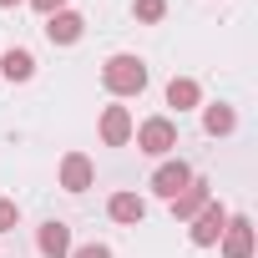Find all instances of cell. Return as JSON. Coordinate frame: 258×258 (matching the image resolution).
I'll use <instances>...</instances> for the list:
<instances>
[{"label":"cell","mask_w":258,"mask_h":258,"mask_svg":"<svg viewBox=\"0 0 258 258\" xmlns=\"http://www.w3.org/2000/svg\"><path fill=\"white\" fill-rule=\"evenodd\" d=\"M101 81H106L111 96H142V86H147V66H142L137 56H111V61L101 66Z\"/></svg>","instance_id":"1"},{"label":"cell","mask_w":258,"mask_h":258,"mask_svg":"<svg viewBox=\"0 0 258 258\" xmlns=\"http://www.w3.org/2000/svg\"><path fill=\"white\" fill-rule=\"evenodd\" d=\"M132 137H137V147H142L147 157H167V152L177 147V126H172V116H147Z\"/></svg>","instance_id":"2"},{"label":"cell","mask_w":258,"mask_h":258,"mask_svg":"<svg viewBox=\"0 0 258 258\" xmlns=\"http://www.w3.org/2000/svg\"><path fill=\"white\" fill-rule=\"evenodd\" d=\"M228 218H233V213H228L223 203H208V208H203V213L192 218V243H198V248H213V243L223 238Z\"/></svg>","instance_id":"3"},{"label":"cell","mask_w":258,"mask_h":258,"mask_svg":"<svg viewBox=\"0 0 258 258\" xmlns=\"http://www.w3.org/2000/svg\"><path fill=\"white\" fill-rule=\"evenodd\" d=\"M132 132H137V121H132L126 106H106V111H101V142H106V147H126Z\"/></svg>","instance_id":"4"},{"label":"cell","mask_w":258,"mask_h":258,"mask_svg":"<svg viewBox=\"0 0 258 258\" xmlns=\"http://www.w3.org/2000/svg\"><path fill=\"white\" fill-rule=\"evenodd\" d=\"M91 182H96L91 157H86V152H66V157H61V187H66V192H86Z\"/></svg>","instance_id":"5"},{"label":"cell","mask_w":258,"mask_h":258,"mask_svg":"<svg viewBox=\"0 0 258 258\" xmlns=\"http://www.w3.org/2000/svg\"><path fill=\"white\" fill-rule=\"evenodd\" d=\"M187 182H192V167H187V162H162V167L152 172V192H157V198H167V203H172Z\"/></svg>","instance_id":"6"},{"label":"cell","mask_w":258,"mask_h":258,"mask_svg":"<svg viewBox=\"0 0 258 258\" xmlns=\"http://www.w3.org/2000/svg\"><path fill=\"white\" fill-rule=\"evenodd\" d=\"M218 243H223V258H253V223L248 218H228Z\"/></svg>","instance_id":"7"},{"label":"cell","mask_w":258,"mask_h":258,"mask_svg":"<svg viewBox=\"0 0 258 258\" xmlns=\"http://www.w3.org/2000/svg\"><path fill=\"white\" fill-rule=\"evenodd\" d=\"M81 31H86V21H81L76 11H56V16H46V36H51L56 46H76Z\"/></svg>","instance_id":"8"},{"label":"cell","mask_w":258,"mask_h":258,"mask_svg":"<svg viewBox=\"0 0 258 258\" xmlns=\"http://www.w3.org/2000/svg\"><path fill=\"white\" fill-rule=\"evenodd\" d=\"M36 248H41L46 258H66V253H71V228H66V223H56V218H51V223H41Z\"/></svg>","instance_id":"9"},{"label":"cell","mask_w":258,"mask_h":258,"mask_svg":"<svg viewBox=\"0 0 258 258\" xmlns=\"http://www.w3.org/2000/svg\"><path fill=\"white\" fill-rule=\"evenodd\" d=\"M0 76H6V81H31L36 76V56L26 46H11L6 56H0Z\"/></svg>","instance_id":"10"},{"label":"cell","mask_w":258,"mask_h":258,"mask_svg":"<svg viewBox=\"0 0 258 258\" xmlns=\"http://www.w3.org/2000/svg\"><path fill=\"white\" fill-rule=\"evenodd\" d=\"M208 203H213V198H208V182H198V177H192V182L172 198V213H177V218H198Z\"/></svg>","instance_id":"11"},{"label":"cell","mask_w":258,"mask_h":258,"mask_svg":"<svg viewBox=\"0 0 258 258\" xmlns=\"http://www.w3.org/2000/svg\"><path fill=\"white\" fill-rule=\"evenodd\" d=\"M106 213H111L116 223H142V218H147V203H142L137 192H111Z\"/></svg>","instance_id":"12"},{"label":"cell","mask_w":258,"mask_h":258,"mask_svg":"<svg viewBox=\"0 0 258 258\" xmlns=\"http://www.w3.org/2000/svg\"><path fill=\"white\" fill-rule=\"evenodd\" d=\"M198 101H203V86H198L192 76H172V81H167V106L187 111V106H198Z\"/></svg>","instance_id":"13"},{"label":"cell","mask_w":258,"mask_h":258,"mask_svg":"<svg viewBox=\"0 0 258 258\" xmlns=\"http://www.w3.org/2000/svg\"><path fill=\"white\" fill-rule=\"evenodd\" d=\"M203 126H208L213 137H228L233 126H238V116H233V106H223V101H218V106H208V111H203Z\"/></svg>","instance_id":"14"},{"label":"cell","mask_w":258,"mask_h":258,"mask_svg":"<svg viewBox=\"0 0 258 258\" xmlns=\"http://www.w3.org/2000/svg\"><path fill=\"white\" fill-rule=\"evenodd\" d=\"M167 16V0H137V21H162Z\"/></svg>","instance_id":"15"},{"label":"cell","mask_w":258,"mask_h":258,"mask_svg":"<svg viewBox=\"0 0 258 258\" xmlns=\"http://www.w3.org/2000/svg\"><path fill=\"white\" fill-rule=\"evenodd\" d=\"M16 223H21V208H16L11 198H0V233H11Z\"/></svg>","instance_id":"16"},{"label":"cell","mask_w":258,"mask_h":258,"mask_svg":"<svg viewBox=\"0 0 258 258\" xmlns=\"http://www.w3.org/2000/svg\"><path fill=\"white\" fill-rule=\"evenodd\" d=\"M66 258H111V248H106V243H81V248H71Z\"/></svg>","instance_id":"17"},{"label":"cell","mask_w":258,"mask_h":258,"mask_svg":"<svg viewBox=\"0 0 258 258\" xmlns=\"http://www.w3.org/2000/svg\"><path fill=\"white\" fill-rule=\"evenodd\" d=\"M31 6H36L41 16H56V11H66V0H31Z\"/></svg>","instance_id":"18"},{"label":"cell","mask_w":258,"mask_h":258,"mask_svg":"<svg viewBox=\"0 0 258 258\" xmlns=\"http://www.w3.org/2000/svg\"><path fill=\"white\" fill-rule=\"evenodd\" d=\"M0 6H21V0H0Z\"/></svg>","instance_id":"19"}]
</instances>
